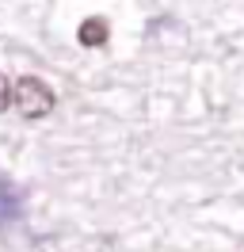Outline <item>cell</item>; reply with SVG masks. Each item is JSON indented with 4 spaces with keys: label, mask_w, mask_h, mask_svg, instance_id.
<instances>
[{
    "label": "cell",
    "mask_w": 244,
    "mask_h": 252,
    "mask_svg": "<svg viewBox=\"0 0 244 252\" xmlns=\"http://www.w3.org/2000/svg\"><path fill=\"white\" fill-rule=\"evenodd\" d=\"M107 38H111V23H107L103 16H88L84 23H80V31H76V42L88 46V50L107 46Z\"/></svg>",
    "instance_id": "7a4b0ae2"
},
{
    "label": "cell",
    "mask_w": 244,
    "mask_h": 252,
    "mask_svg": "<svg viewBox=\"0 0 244 252\" xmlns=\"http://www.w3.org/2000/svg\"><path fill=\"white\" fill-rule=\"evenodd\" d=\"M8 107H12V80L0 73V115H4Z\"/></svg>",
    "instance_id": "3957f363"
},
{
    "label": "cell",
    "mask_w": 244,
    "mask_h": 252,
    "mask_svg": "<svg viewBox=\"0 0 244 252\" xmlns=\"http://www.w3.org/2000/svg\"><path fill=\"white\" fill-rule=\"evenodd\" d=\"M12 103H15V111H19L27 123H34V119H46V115L54 111L58 95H54V88H50L46 80H38V77H19L12 84Z\"/></svg>",
    "instance_id": "6da1fadb"
}]
</instances>
